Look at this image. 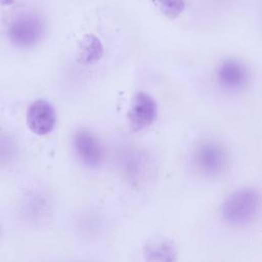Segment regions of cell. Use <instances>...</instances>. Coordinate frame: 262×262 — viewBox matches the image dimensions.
<instances>
[{
    "instance_id": "cell-10",
    "label": "cell",
    "mask_w": 262,
    "mask_h": 262,
    "mask_svg": "<svg viewBox=\"0 0 262 262\" xmlns=\"http://www.w3.org/2000/svg\"><path fill=\"white\" fill-rule=\"evenodd\" d=\"M158 10L166 17L177 18L186 7L185 0H152Z\"/></svg>"
},
{
    "instance_id": "cell-7",
    "label": "cell",
    "mask_w": 262,
    "mask_h": 262,
    "mask_svg": "<svg viewBox=\"0 0 262 262\" xmlns=\"http://www.w3.org/2000/svg\"><path fill=\"white\" fill-rule=\"evenodd\" d=\"M27 125L36 135L50 133L56 124V112L54 106L45 99L33 101L27 110Z\"/></svg>"
},
{
    "instance_id": "cell-1",
    "label": "cell",
    "mask_w": 262,
    "mask_h": 262,
    "mask_svg": "<svg viewBox=\"0 0 262 262\" xmlns=\"http://www.w3.org/2000/svg\"><path fill=\"white\" fill-rule=\"evenodd\" d=\"M260 211V194L253 187L233 190L221 205L222 219L230 226L244 227L251 224Z\"/></svg>"
},
{
    "instance_id": "cell-2",
    "label": "cell",
    "mask_w": 262,
    "mask_h": 262,
    "mask_svg": "<svg viewBox=\"0 0 262 262\" xmlns=\"http://www.w3.org/2000/svg\"><path fill=\"white\" fill-rule=\"evenodd\" d=\"M45 34V19L33 11L19 12L8 23L6 28V37L9 43L19 49L36 46L43 40Z\"/></svg>"
},
{
    "instance_id": "cell-11",
    "label": "cell",
    "mask_w": 262,
    "mask_h": 262,
    "mask_svg": "<svg viewBox=\"0 0 262 262\" xmlns=\"http://www.w3.org/2000/svg\"><path fill=\"white\" fill-rule=\"evenodd\" d=\"M12 2H13V0H0V4L5 5V6L10 5Z\"/></svg>"
},
{
    "instance_id": "cell-4",
    "label": "cell",
    "mask_w": 262,
    "mask_h": 262,
    "mask_svg": "<svg viewBox=\"0 0 262 262\" xmlns=\"http://www.w3.org/2000/svg\"><path fill=\"white\" fill-rule=\"evenodd\" d=\"M72 144L76 157L85 167L96 169L103 163L104 146L99 137L90 129H78L73 135Z\"/></svg>"
},
{
    "instance_id": "cell-3",
    "label": "cell",
    "mask_w": 262,
    "mask_h": 262,
    "mask_svg": "<svg viewBox=\"0 0 262 262\" xmlns=\"http://www.w3.org/2000/svg\"><path fill=\"white\" fill-rule=\"evenodd\" d=\"M191 162L199 174L209 178L218 177L229 165V152L219 141L208 139L193 148Z\"/></svg>"
},
{
    "instance_id": "cell-5",
    "label": "cell",
    "mask_w": 262,
    "mask_h": 262,
    "mask_svg": "<svg viewBox=\"0 0 262 262\" xmlns=\"http://www.w3.org/2000/svg\"><path fill=\"white\" fill-rule=\"evenodd\" d=\"M248 67L237 58H225L216 68L215 80L224 91L237 93L244 90L250 82Z\"/></svg>"
},
{
    "instance_id": "cell-6",
    "label": "cell",
    "mask_w": 262,
    "mask_h": 262,
    "mask_svg": "<svg viewBox=\"0 0 262 262\" xmlns=\"http://www.w3.org/2000/svg\"><path fill=\"white\" fill-rule=\"evenodd\" d=\"M158 115V104L147 92L139 91L131 99L127 111V123L134 132L149 127Z\"/></svg>"
},
{
    "instance_id": "cell-9",
    "label": "cell",
    "mask_w": 262,
    "mask_h": 262,
    "mask_svg": "<svg viewBox=\"0 0 262 262\" xmlns=\"http://www.w3.org/2000/svg\"><path fill=\"white\" fill-rule=\"evenodd\" d=\"M103 46L99 38L95 35L87 34L79 42L77 59L81 64L91 66L101 59Z\"/></svg>"
},
{
    "instance_id": "cell-8",
    "label": "cell",
    "mask_w": 262,
    "mask_h": 262,
    "mask_svg": "<svg viewBox=\"0 0 262 262\" xmlns=\"http://www.w3.org/2000/svg\"><path fill=\"white\" fill-rule=\"evenodd\" d=\"M143 256L147 261H175L177 259L176 245L168 236L155 235L145 243Z\"/></svg>"
}]
</instances>
